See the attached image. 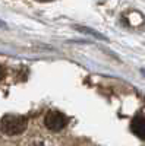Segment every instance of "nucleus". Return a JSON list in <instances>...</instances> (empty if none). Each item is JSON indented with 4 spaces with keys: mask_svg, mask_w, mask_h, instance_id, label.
<instances>
[{
    "mask_svg": "<svg viewBox=\"0 0 145 146\" xmlns=\"http://www.w3.org/2000/svg\"><path fill=\"white\" fill-rule=\"evenodd\" d=\"M28 121L25 117L22 115H13V114H7L2 118L0 121V129H2L3 133L9 136L13 135H21L22 131H25Z\"/></svg>",
    "mask_w": 145,
    "mask_h": 146,
    "instance_id": "f257e3e1",
    "label": "nucleus"
},
{
    "mask_svg": "<svg viewBox=\"0 0 145 146\" xmlns=\"http://www.w3.org/2000/svg\"><path fill=\"white\" fill-rule=\"evenodd\" d=\"M44 123H45L48 130L59 131V130H62L67 124V117L63 115L62 113H59V111H50V113L45 114Z\"/></svg>",
    "mask_w": 145,
    "mask_h": 146,
    "instance_id": "f03ea898",
    "label": "nucleus"
},
{
    "mask_svg": "<svg viewBox=\"0 0 145 146\" xmlns=\"http://www.w3.org/2000/svg\"><path fill=\"white\" fill-rule=\"evenodd\" d=\"M130 129L139 139L145 140V115H142V114L136 115L134 120H132Z\"/></svg>",
    "mask_w": 145,
    "mask_h": 146,
    "instance_id": "7ed1b4c3",
    "label": "nucleus"
},
{
    "mask_svg": "<svg viewBox=\"0 0 145 146\" xmlns=\"http://www.w3.org/2000/svg\"><path fill=\"white\" fill-rule=\"evenodd\" d=\"M0 78H2V67H0Z\"/></svg>",
    "mask_w": 145,
    "mask_h": 146,
    "instance_id": "20e7f679",
    "label": "nucleus"
}]
</instances>
